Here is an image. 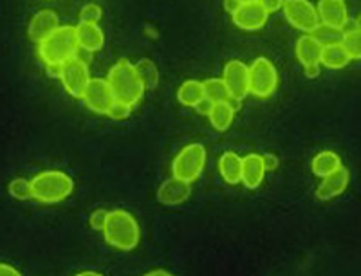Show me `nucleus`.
<instances>
[{
    "mask_svg": "<svg viewBox=\"0 0 361 276\" xmlns=\"http://www.w3.org/2000/svg\"><path fill=\"white\" fill-rule=\"evenodd\" d=\"M103 239L118 251H132L140 246L141 227L132 213L125 210L109 211V219L103 227Z\"/></svg>",
    "mask_w": 361,
    "mask_h": 276,
    "instance_id": "nucleus-1",
    "label": "nucleus"
},
{
    "mask_svg": "<svg viewBox=\"0 0 361 276\" xmlns=\"http://www.w3.org/2000/svg\"><path fill=\"white\" fill-rule=\"evenodd\" d=\"M356 25H357V29H361V13L357 15V18H356Z\"/></svg>",
    "mask_w": 361,
    "mask_h": 276,
    "instance_id": "nucleus-41",
    "label": "nucleus"
},
{
    "mask_svg": "<svg viewBox=\"0 0 361 276\" xmlns=\"http://www.w3.org/2000/svg\"><path fill=\"white\" fill-rule=\"evenodd\" d=\"M0 275H20L17 268H13V265L6 264V262H0Z\"/></svg>",
    "mask_w": 361,
    "mask_h": 276,
    "instance_id": "nucleus-36",
    "label": "nucleus"
},
{
    "mask_svg": "<svg viewBox=\"0 0 361 276\" xmlns=\"http://www.w3.org/2000/svg\"><path fill=\"white\" fill-rule=\"evenodd\" d=\"M282 9L289 24L302 33L311 34L320 25L318 11L309 0H286Z\"/></svg>",
    "mask_w": 361,
    "mask_h": 276,
    "instance_id": "nucleus-7",
    "label": "nucleus"
},
{
    "mask_svg": "<svg viewBox=\"0 0 361 276\" xmlns=\"http://www.w3.org/2000/svg\"><path fill=\"white\" fill-rule=\"evenodd\" d=\"M102 8L98 4H87L80 11V22H89V24H98L102 20Z\"/></svg>",
    "mask_w": 361,
    "mask_h": 276,
    "instance_id": "nucleus-30",
    "label": "nucleus"
},
{
    "mask_svg": "<svg viewBox=\"0 0 361 276\" xmlns=\"http://www.w3.org/2000/svg\"><path fill=\"white\" fill-rule=\"evenodd\" d=\"M283 2H286V0H260V4L264 6V9H266L269 15L271 13H276L279 9H282Z\"/></svg>",
    "mask_w": 361,
    "mask_h": 276,
    "instance_id": "nucleus-32",
    "label": "nucleus"
},
{
    "mask_svg": "<svg viewBox=\"0 0 361 276\" xmlns=\"http://www.w3.org/2000/svg\"><path fill=\"white\" fill-rule=\"evenodd\" d=\"M33 182V199L42 204H58L66 201L74 190V181L66 172L45 170L31 179Z\"/></svg>",
    "mask_w": 361,
    "mask_h": 276,
    "instance_id": "nucleus-4",
    "label": "nucleus"
},
{
    "mask_svg": "<svg viewBox=\"0 0 361 276\" xmlns=\"http://www.w3.org/2000/svg\"><path fill=\"white\" fill-rule=\"evenodd\" d=\"M266 163L262 153H247L243 157V182L247 190H257L266 177Z\"/></svg>",
    "mask_w": 361,
    "mask_h": 276,
    "instance_id": "nucleus-15",
    "label": "nucleus"
},
{
    "mask_svg": "<svg viewBox=\"0 0 361 276\" xmlns=\"http://www.w3.org/2000/svg\"><path fill=\"white\" fill-rule=\"evenodd\" d=\"M341 157L333 150H324V152L316 153L311 161V170L316 177H325L329 173H333L334 170L341 168Z\"/></svg>",
    "mask_w": 361,
    "mask_h": 276,
    "instance_id": "nucleus-20",
    "label": "nucleus"
},
{
    "mask_svg": "<svg viewBox=\"0 0 361 276\" xmlns=\"http://www.w3.org/2000/svg\"><path fill=\"white\" fill-rule=\"evenodd\" d=\"M135 70H137V75H140L145 91H152V89H156L157 83H159V70H157V65L152 60H148V58L140 60V62L135 63Z\"/></svg>",
    "mask_w": 361,
    "mask_h": 276,
    "instance_id": "nucleus-24",
    "label": "nucleus"
},
{
    "mask_svg": "<svg viewBox=\"0 0 361 276\" xmlns=\"http://www.w3.org/2000/svg\"><path fill=\"white\" fill-rule=\"evenodd\" d=\"M212 107H214V101H209L208 98H202L201 101L195 105V111H197L199 114H202V115H208L209 111H212Z\"/></svg>",
    "mask_w": 361,
    "mask_h": 276,
    "instance_id": "nucleus-34",
    "label": "nucleus"
},
{
    "mask_svg": "<svg viewBox=\"0 0 361 276\" xmlns=\"http://www.w3.org/2000/svg\"><path fill=\"white\" fill-rule=\"evenodd\" d=\"M156 275H163V276H169L170 272L166 269H154V271H148L147 276H156Z\"/></svg>",
    "mask_w": 361,
    "mask_h": 276,
    "instance_id": "nucleus-39",
    "label": "nucleus"
},
{
    "mask_svg": "<svg viewBox=\"0 0 361 276\" xmlns=\"http://www.w3.org/2000/svg\"><path fill=\"white\" fill-rule=\"evenodd\" d=\"M76 38H78L80 49L87 51V53H96L105 46V34L98 24L80 22L76 25Z\"/></svg>",
    "mask_w": 361,
    "mask_h": 276,
    "instance_id": "nucleus-17",
    "label": "nucleus"
},
{
    "mask_svg": "<svg viewBox=\"0 0 361 276\" xmlns=\"http://www.w3.org/2000/svg\"><path fill=\"white\" fill-rule=\"evenodd\" d=\"M82 99L89 111L96 112V114L107 115L109 108L114 104V94H112L107 80L90 78L89 85H87V89L83 91Z\"/></svg>",
    "mask_w": 361,
    "mask_h": 276,
    "instance_id": "nucleus-10",
    "label": "nucleus"
},
{
    "mask_svg": "<svg viewBox=\"0 0 361 276\" xmlns=\"http://www.w3.org/2000/svg\"><path fill=\"white\" fill-rule=\"evenodd\" d=\"M222 80H224L231 99L243 101L250 96V67L240 60H230L222 69Z\"/></svg>",
    "mask_w": 361,
    "mask_h": 276,
    "instance_id": "nucleus-9",
    "label": "nucleus"
},
{
    "mask_svg": "<svg viewBox=\"0 0 361 276\" xmlns=\"http://www.w3.org/2000/svg\"><path fill=\"white\" fill-rule=\"evenodd\" d=\"M238 6H240V2H238V0H224V9L230 13V15H233V13L237 11Z\"/></svg>",
    "mask_w": 361,
    "mask_h": 276,
    "instance_id": "nucleus-37",
    "label": "nucleus"
},
{
    "mask_svg": "<svg viewBox=\"0 0 361 276\" xmlns=\"http://www.w3.org/2000/svg\"><path fill=\"white\" fill-rule=\"evenodd\" d=\"M341 44L353 60H361V29H354L350 33H345Z\"/></svg>",
    "mask_w": 361,
    "mask_h": 276,
    "instance_id": "nucleus-28",
    "label": "nucleus"
},
{
    "mask_svg": "<svg viewBox=\"0 0 361 276\" xmlns=\"http://www.w3.org/2000/svg\"><path fill=\"white\" fill-rule=\"evenodd\" d=\"M350 181V173L347 168H338L333 173H329L325 177H322V182L316 188V199L322 202H327L331 199L338 197V195L343 194L347 190Z\"/></svg>",
    "mask_w": 361,
    "mask_h": 276,
    "instance_id": "nucleus-14",
    "label": "nucleus"
},
{
    "mask_svg": "<svg viewBox=\"0 0 361 276\" xmlns=\"http://www.w3.org/2000/svg\"><path fill=\"white\" fill-rule=\"evenodd\" d=\"M240 4H247V2H260V0H238Z\"/></svg>",
    "mask_w": 361,
    "mask_h": 276,
    "instance_id": "nucleus-42",
    "label": "nucleus"
},
{
    "mask_svg": "<svg viewBox=\"0 0 361 276\" xmlns=\"http://www.w3.org/2000/svg\"><path fill=\"white\" fill-rule=\"evenodd\" d=\"M80 275H99L98 271H80Z\"/></svg>",
    "mask_w": 361,
    "mask_h": 276,
    "instance_id": "nucleus-40",
    "label": "nucleus"
},
{
    "mask_svg": "<svg viewBox=\"0 0 361 276\" xmlns=\"http://www.w3.org/2000/svg\"><path fill=\"white\" fill-rule=\"evenodd\" d=\"M279 87V73L266 56L255 58L250 65V94L257 98H269Z\"/></svg>",
    "mask_w": 361,
    "mask_h": 276,
    "instance_id": "nucleus-6",
    "label": "nucleus"
},
{
    "mask_svg": "<svg viewBox=\"0 0 361 276\" xmlns=\"http://www.w3.org/2000/svg\"><path fill=\"white\" fill-rule=\"evenodd\" d=\"M206 166V149L201 143H190L180 150L172 163L173 177L193 182Z\"/></svg>",
    "mask_w": 361,
    "mask_h": 276,
    "instance_id": "nucleus-5",
    "label": "nucleus"
},
{
    "mask_svg": "<svg viewBox=\"0 0 361 276\" xmlns=\"http://www.w3.org/2000/svg\"><path fill=\"white\" fill-rule=\"evenodd\" d=\"M130 112H132V105L123 104V101H116L114 99V104H112L111 108H109L107 115L114 121H123L130 118Z\"/></svg>",
    "mask_w": 361,
    "mask_h": 276,
    "instance_id": "nucleus-29",
    "label": "nucleus"
},
{
    "mask_svg": "<svg viewBox=\"0 0 361 276\" xmlns=\"http://www.w3.org/2000/svg\"><path fill=\"white\" fill-rule=\"evenodd\" d=\"M204 98V85L199 80H186L177 89V101L185 107H193Z\"/></svg>",
    "mask_w": 361,
    "mask_h": 276,
    "instance_id": "nucleus-22",
    "label": "nucleus"
},
{
    "mask_svg": "<svg viewBox=\"0 0 361 276\" xmlns=\"http://www.w3.org/2000/svg\"><path fill=\"white\" fill-rule=\"evenodd\" d=\"M219 173L228 184H238L243 179V157L235 152H224L219 157Z\"/></svg>",
    "mask_w": 361,
    "mask_h": 276,
    "instance_id": "nucleus-19",
    "label": "nucleus"
},
{
    "mask_svg": "<svg viewBox=\"0 0 361 276\" xmlns=\"http://www.w3.org/2000/svg\"><path fill=\"white\" fill-rule=\"evenodd\" d=\"M269 13L264 9L260 2H247V4L238 6L237 11L231 15V20L238 29L253 33V31H260L264 25L267 24Z\"/></svg>",
    "mask_w": 361,
    "mask_h": 276,
    "instance_id": "nucleus-11",
    "label": "nucleus"
},
{
    "mask_svg": "<svg viewBox=\"0 0 361 276\" xmlns=\"http://www.w3.org/2000/svg\"><path fill=\"white\" fill-rule=\"evenodd\" d=\"M47 67V75L53 76V78L60 80V73H62V65H45Z\"/></svg>",
    "mask_w": 361,
    "mask_h": 276,
    "instance_id": "nucleus-38",
    "label": "nucleus"
},
{
    "mask_svg": "<svg viewBox=\"0 0 361 276\" xmlns=\"http://www.w3.org/2000/svg\"><path fill=\"white\" fill-rule=\"evenodd\" d=\"M235 118V108L231 107L230 101H221V104H214L212 111L208 114V120L212 123V127L219 132H224L231 127Z\"/></svg>",
    "mask_w": 361,
    "mask_h": 276,
    "instance_id": "nucleus-23",
    "label": "nucleus"
},
{
    "mask_svg": "<svg viewBox=\"0 0 361 276\" xmlns=\"http://www.w3.org/2000/svg\"><path fill=\"white\" fill-rule=\"evenodd\" d=\"M204 85V98H208L214 104H221V101H230L231 94L226 87L222 78H208L202 82Z\"/></svg>",
    "mask_w": 361,
    "mask_h": 276,
    "instance_id": "nucleus-25",
    "label": "nucleus"
},
{
    "mask_svg": "<svg viewBox=\"0 0 361 276\" xmlns=\"http://www.w3.org/2000/svg\"><path fill=\"white\" fill-rule=\"evenodd\" d=\"M304 73L309 80L318 78L322 73V63L316 62V63H309V65H304Z\"/></svg>",
    "mask_w": 361,
    "mask_h": 276,
    "instance_id": "nucleus-33",
    "label": "nucleus"
},
{
    "mask_svg": "<svg viewBox=\"0 0 361 276\" xmlns=\"http://www.w3.org/2000/svg\"><path fill=\"white\" fill-rule=\"evenodd\" d=\"M322 44L316 40L312 34H305L304 37H300L296 40V46H295V54H296V60H298L302 65H309V63H316L320 62L322 58Z\"/></svg>",
    "mask_w": 361,
    "mask_h": 276,
    "instance_id": "nucleus-18",
    "label": "nucleus"
},
{
    "mask_svg": "<svg viewBox=\"0 0 361 276\" xmlns=\"http://www.w3.org/2000/svg\"><path fill=\"white\" fill-rule=\"evenodd\" d=\"M264 163H266L267 172H271V170H276L280 165L279 157L273 156V153H266V156H264Z\"/></svg>",
    "mask_w": 361,
    "mask_h": 276,
    "instance_id": "nucleus-35",
    "label": "nucleus"
},
{
    "mask_svg": "<svg viewBox=\"0 0 361 276\" xmlns=\"http://www.w3.org/2000/svg\"><path fill=\"white\" fill-rule=\"evenodd\" d=\"M311 34L316 40L320 42L322 47L333 46V44H341V40H343V31H341V29L331 27V25L325 24L318 25Z\"/></svg>",
    "mask_w": 361,
    "mask_h": 276,
    "instance_id": "nucleus-26",
    "label": "nucleus"
},
{
    "mask_svg": "<svg viewBox=\"0 0 361 276\" xmlns=\"http://www.w3.org/2000/svg\"><path fill=\"white\" fill-rule=\"evenodd\" d=\"M353 58L349 56L347 49L343 47V44H333V46H325L322 49V58H320V63L325 65L327 69H343L350 63Z\"/></svg>",
    "mask_w": 361,
    "mask_h": 276,
    "instance_id": "nucleus-21",
    "label": "nucleus"
},
{
    "mask_svg": "<svg viewBox=\"0 0 361 276\" xmlns=\"http://www.w3.org/2000/svg\"><path fill=\"white\" fill-rule=\"evenodd\" d=\"M8 192L17 201H29V199H33V182L24 177H15L9 182Z\"/></svg>",
    "mask_w": 361,
    "mask_h": 276,
    "instance_id": "nucleus-27",
    "label": "nucleus"
},
{
    "mask_svg": "<svg viewBox=\"0 0 361 276\" xmlns=\"http://www.w3.org/2000/svg\"><path fill=\"white\" fill-rule=\"evenodd\" d=\"M60 82H62L63 89L69 92L73 98L82 99L83 91L87 89L90 82L89 67L80 58H71L66 63H62V73H60Z\"/></svg>",
    "mask_w": 361,
    "mask_h": 276,
    "instance_id": "nucleus-8",
    "label": "nucleus"
},
{
    "mask_svg": "<svg viewBox=\"0 0 361 276\" xmlns=\"http://www.w3.org/2000/svg\"><path fill=\"white\" fill-rule=\"evenodd\" d=\"M316 11H318V17H320V24L331 25V27L341 29L347 18H349L347 6L341 0H320Z\"/></svg>",
    "mask_w": 361,
    "mask_h": 276,
    "instance_id": "nucleus-16",
    "label": "nucleus"
},
{
    "mask_svg": "<svg viewBox=\"0 0 361 276\" xmlns=\"http://www.w3.org/2000/svg\"><path fill=\"white\" fill-rule=\"evenodd\" d=\"M107 219H109V211L103 210V208H98V210H94L92 213H90L89 224L92 230L103 231V227H105V224H107Z\"/></svg>",
    "mask_w": 361,
    "mask_h": 276,
    "instance_id": "nucleus-31",
    "label": "nucleus"
},
{
    "mask_svg": "<svg viewBox=\"0 0 361 276\" xmlns=\"http://www.w3.org/2000/svg\"><path fill=\"white\" fill-rule=\"evenodd\" d=\"M107 82L116 101H123V104L132 105V107L140 104L145 94V87L141 83L137 70H135V65L125 60V58L119 60L109 70Z\"/></svg>",
    "mask_w": 361,
    "mask_h": 276,
    "instance_id": "nucleus-2",
    "label": "nucleus"
},
{
    "mask_svg": "<svg viewBox=\"0 0 361 276\" xmlns=\"http://www.w3.org/2000/svg\"><path fill=\"white\" fill-rule=\"evenodd\" d=\"M192 195V182L179 177H170L157 188V201L163 206H180Z\"/></svg>",
    "mask_w": 361,
    "mask_h": 276,
    "instance_id": "nucleus-12",
    "label": "nucleus"
},
{
    "mask_svg": "<svg viewBox=\"0 0 361 276\" xmlns=\"http://www.w3.org/2000/svg\"><path fill=\"white\" fill-rule=\"evenodd\" d=\"M78 49L76 25H60L49 38L38 44V54L45 65H62L76 56Z\"/></svg>",
    "mask_w": 361,
    "mask_h": 276,
    "instance_id": "nucleus-3",
    "label": "nucleus"
},
{
    "mask_svg": "<svg viewBox=\"0 0 361 276\" xmlns=\"http://www.w3.org/2000/svg\"><path fill=\"white\" fill-rule=\"evenodd\" d=\"M341 2H345V0H341Z\"/></svg>",
    "mask_w": 361,
    "mask_h": 276,
    "instance_id": "nucleus-43",
    "label": "nucleus"
},
{
    "mask_svg": "<svg viewBox=\"0 0 361 276\" xmlns=\"http://www.w3.org/2000/svg\"><path fill=\"white\" fill-rule=\"evenodd\" d=\"M58 27H60V17H58V13L51 11V9H40V11L35 13L33 18L29 20L27 34L29 38H31V42L42 44V42H44L45 38H49Z\"/></svg>",
    "mask_w": 361,
    "mask_h": 276,
    "instance_id": "nucleus-13",
    "label": "nucleus"
}]
</instances>
